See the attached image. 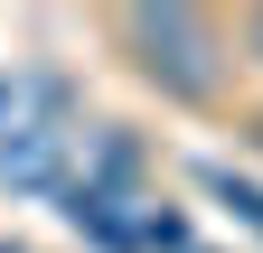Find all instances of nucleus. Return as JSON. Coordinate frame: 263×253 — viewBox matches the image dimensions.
I'll use <instances>...</instances> for the list:
<instances>
[{"label": "nucleus", "instance_id": "f257e3e1", "mask_svg": "<svg viewBox=\"0 0 263 253\" xmlns=\"http://www.w3.org/2000/svg\"><path fill=\"white\" fill-rule=\"evenodd\" d=\"M122 38H132V66H141L160 94H216V28L179 10V0H160V10H132L122 19Z\"/></svg>", "mask_w": 263, "mask_h": 253}, {"label": "nucleus", "instance_id": "f03ea898", "mask_svg": "<svg viewBox=\"0 0 263 253\" xmlns=\"http://www.w3.org/2000/svg\"><path fill=\"white\" fill-rule=\"evenodd\" d=\"M141 187H76L66 178V216H76V235L85 244H104V253H141Z\"/></svg>", "mask_w": 263, "mask_h": 253}, {"label": "nucleus", "instance_id": "7ed1b4c3", "mask_svg": "<svg viewBox=\"0 0 263 253\" xmlns=\"http://www.w3.org/2000/svg\"><path fill=\"white\" fill-rule=\"evenodd\" d=\"M66 178V122L38 113V122H10L0 132V187H57Z\"/></svg>", "mask_w": 263, "mask_h": 253}, {"label": "nucleus", "instance_id": "20e7f679", "mask_svg": "<svg viewBox=\"0 0 263 253\" xmlns=\"http://www.w3.org/2000/svg\"><path fill=\"white\" fill-rule=\"evenodd\" d=\"M207 187H216V197H226V206H235L245 225L263 235V187H254V178H235V169H207Z\"/></svg>", "mask_w": 263, "mask_h": 253}, {"label": "nucleus", "instance_id": "39448f33", "mask_svg": "<svg viewBox=\"0 0 263 253\" xmlns=\"http://www.w3.org/2000/svg\"><path fill=\"white\" fill-rule=\"evenodd\" d=\"M254 56H263V10H254Z\"/></svg>", "mask_w": 263, "mask_h": 253}, {"label": "nucleus", "instance_id": "423d86ee", "mask_svg": "<svg viewBox=\"0 0 263 253\" xmlns=\"http://www.w3.org/2000/svg\"><path fill=\"white\" fill-rule=\"evenodd\" d=\"M0 253H28V244H0Z\"/></svg>", "mask_w": 263, "mask_h": 253}]
</instances>
